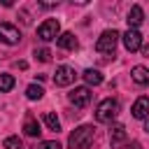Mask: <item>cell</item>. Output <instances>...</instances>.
Segmentation results:
<instances>
[{"mask_svg":"<svg viewBox=\"0 0 149 149\" xmlns=\"http://www.w3.org/2000/svg\"><path fill=\"white\" fill-rule=\"evenodd\" d=\"M37 149H61V144L56 140H44V142L37 144Z\"/></svg>","mask_w":149,"mask_h":149,"instance_id":"21","label":"cell"},{"mask_svg":"<svg viewBox=\"0 0 149 149\" xmlns=\"http://www.w3.org/2000/svg\"><path fill=\"white\" fill-rule=\"evenodd\" d=\"M42 121H44V126H47L49 130H54V133H58V130H61V121H58V116H56L54 112H44Z\"/></svg>","mask_w":149,"mask_h":149,"instance_id":"16","label":"cell"},{"mask_svg":"<svg viewBox=\"0 0 149 149\" xmlns=\"http://www.w3.org/2000/svg\"><path fill=\"white\" fill-rule=\"evenodd\" d=\"M0 42L2 44H19L21 42L19 28L12 26V23H0Z\"/></svg>","mask_w":149,"mask_h":149,"instance_id":"6","label":"cell"},{"mask_svg":"<svg viewBox=\"0 0 149 149\" xmlns=\"http://www.w3.org/2000/svg\"><path fill=\"white\" fill-rule=\"evenodd\" d=\"M14 77L12 74H0V93H9L14 88Z\"/></svg>","mask_w":149,"mask_h":149,"instance_id":"17","label":"cell"},{"mask_svg":"<svg viewBox=\"0 0 149 149\" xmlns=\"http://www.w3.org/2000/svg\"><path fill=\"white\" fill-rule=\"evenodd\" d=\"M144 130H147V133H149V119H147V121H144Z\"/></svg>","mask_w":149,"mask_h":149,"instance_id":"24","label":"cell"},{"mask_svg":"<svg viewBox=\"0 0 149 149\" xmlns=\"http://www.w3.org/2000/svg\"><path fill=\"white\" fill-rule=\"evenodd\" d=\"M23 133L28 135V137H37L42 130H40V123H37V119L33 116V114H28L26 116V121H23Z\"/></svg>","mask_w":149,"mask_h":149,"instance_id":"14","label":"cell"},{"mask_svg":"<svg viewBox=\"0 0 149 149\" xmlns=\"http://www.w3.org/2000/svg\"><path fill=\"white\" fill-rule=\"evenodd\" d=\"M130 112H133L135 119H144V121H147V119H149V98H147V95H140V98L133 102V109H130Z\"/></svg>","mask_w":149,"mask_h":149,"instance_id":"9","label":"cell"},{"mask_svg":"<svg viewBox=\"0 0 149 149\" xmlns=\"http://www.w3.org/2000/svg\"><path fill=\"white\" fill-rule=\"evenodd\" d=\"M123 149H140V142H130V144H126Z\"/></svg>","mask_w":149,"mask_h":149,"instance_id":"22","label":"cell"},{"mask_svg":"<svg viewBox=\"0 0 149 149\" xmlns=\"http://www.w3.org/2000/svg\"><path fill=\"white\" fill-rule=\"evenodd\" d=\"M121 40H123V47H126L128 51L142 49V35H140V30H135V28H128V30L121 35Z\"/></svg>","mask_w":149,"mask_h":149,"instance_id":"8","label":"cell"},{"mask_svg":"<svg viewBox=\"0 0 149 149\" xmlns=\"http://www.w3.org/2000/svg\"><path fill=\"white\" fill-rule=\"evenodd\" d=\"M93 137H95V128L88 126V123H84V126H79V128H74L70 133L68 147L70 149H88L91 142H93Z\"/></svg>","mask_w":149,"mask_h":149,"instance_id":"1","label":"cell"},{"mask_svg":"<svg viewBox=\"0 0 149 149\" xmlns=\"http://www.w3.org/2000/svg\"><path fill=\"white\" fill-rule=\"evenodd\" d=\"M35 58H37V61H42V63H49V61H51V51H49L47 47L35 49Z\"/></svg>","mask_w":149,"mask_h":149,"instance_id":"20","label":"cell"},{"mask_svg":"<svg viewBox=\"0 0 149 149\" xmlns=\"http://www.w3.org/2000/svg\"><path fill=\"white\" fill-rule=\"evenodd\" d=\"M84 81L88 84V86H98V84H102V74L98 72V70H93V68H88V70H84Z\"/></svg>","mask_w":149,"mask_h":149,"instance_id":"15","label":"cell"},{"mask_svg":"<svg viewBox=\"0 0 149 149\" xmlns=\"http://www.w3.org/2000/svg\"><path fill=\"white\" fill-rule=\"evenodd\" d=\"M56 42H58V47L65 49V51H74V49L79 47V42H77V37H74L72 33H61Z\"/></svg>","mask_w":149,"mask_h":149,"instance_id":"12","label":"cell"},{"mask_svg":"<svg viewBox=\"0 0 149 149\" xmlns=\"http://www.w3.org/2000/svg\"><path fill=\"white\" fill-rule=\"evenodd\" d=\"M142 54H144V56H149V44H142Z\"/></svg>","mask_w":149,"mask_h":149,"instance_id":"23","label":"cell"},{"mask_svg":"<svg viewBox=\"0 0 149 149\" xmlns=\"http://www.w3.org/2000/svg\"><path fill=\"white\" fill-rule=\"evenodd\" d=\"M109 142H112V147H121L126 142V126L112 123V128H109Z\"/></svg>","mask_w":149,"mask_h":149,"instance_id":"10","label":"cell"},{"mask_svg":"<svg viewBox=\"0 0 149 149\" xmlns=\"http://www.w3.org/2000/svg\"><path fill=\"white\" fill-rule=\"evenodd\" d=\"M119 33L116 30H105L98 42H95V51L98 54H107V56H114V49H116V42H119Z\"/></svg>","mask_w":149,"mask_h":149,"instance_id":"3","label":"cell"},{"mask_svg":"<svg viewBox=\"0 0 149 149\" xmlns=\"http://www.w3.org/2000/svg\"><path fill=\"white\" fill-rule=\"evenodd\" d=\"M130 79H133L135 84H140V86H147V84H149V70H147L144 65H135V68L130 70Z\"/></svg>","mask_w":149,"mask_h":149,"instance_id":"13","label":"cell"},{"mask_svg":"<svg viewBox=\"0 0 149 149\" xmlns=\"http://www.w3.org/2000/svg\"><path fill=\"white\" fill-rule=\"evenodd\" d=\"M74 77H77V72H74L70 65H61V68H56L54 84H56V86H70V84L74 81Z\"/></svg>","mask_w":149,"mask_h":149,"instance_id":"7","label":"cell"},{"mask_svg":"<svg viewBox=\"0 0 149 149\" xmlns=\"http://www.w3.org/2000/svg\"><path fill=\"white\" fill-rule=\"evenodd\" d=\"M70 102L74 105V107H86L88 102H91V88L88 86H77V88H72L70 91Z\"/></svg>","mask_w":149,"mask_h":149,"instance_id":"5","label":"cell"},{"mask_svg":"<svg viewBox=\"0 0 149 149\" xmlns=\"http://www.w3.org/2000/svg\"><path fill=\"white\" fill-rule=\"evenodd\" d=\"M58 35H61V23H58V19H47V21L40 23V28H37V37H40L42 42L58 40Z\"/></svg>","mask_w":149,"mask_h":149,"instance_id":"4","label":"cell"},{"mask_svg":"<svg viewBox=\"0 0 149 149\" xmlns=\"http://www.w3.org/2000/svg\"><path fill=\"white\" fill-rule=\"evenodd\" d=\"M126 21H128V28H135V30H137V26L144 21V12H142V7H140V5H133L130 12H128V19H126Z\"/></svg>","mask_w":149,"mask_h":149,"instance_id":"11","label":"cell"},{"mask_svg":"<svg viewBox=\"0 0 149 149\" xmlns=\"http://www.w3.org/2000/svg\"><path fill=\"white\" fill-rule=\"evenodd\" d=\"M26 95H28V100H40V98L44 95V88L37 86V84H30V86L26 88Z\"/></svg>","mask_w":149,"mask_h":149,"instance_id":"18","label":"cell"},{"mask_svg":"<svg viewBox=\"0 0 149 149\" xmlns=\"http://www.w3.org/2000/svg\"><path fill=\"white\" fill-rule=\"evenodd\" d=\"M116 116H119V100L105 98V100L98 102V107H95V121H100V123H112Z\"/></svg>","mask_w":149,"mask_h":149,"instance_id":"2","label":"cell"},{"mask_svg":"<svg viewBox=\"0 0 149 149\" xmlns=\"http://www.w3.org/2000/svg\"><path fill=\"white\" fill-rule=\"evenodd\" d=\"M2 147L5 149H23V142L19 140V135H9V137H5Z\"/></svg>","mask_w":149,"mask_h":149,"instance_id":"19","label":"cell"}]
</instances>
